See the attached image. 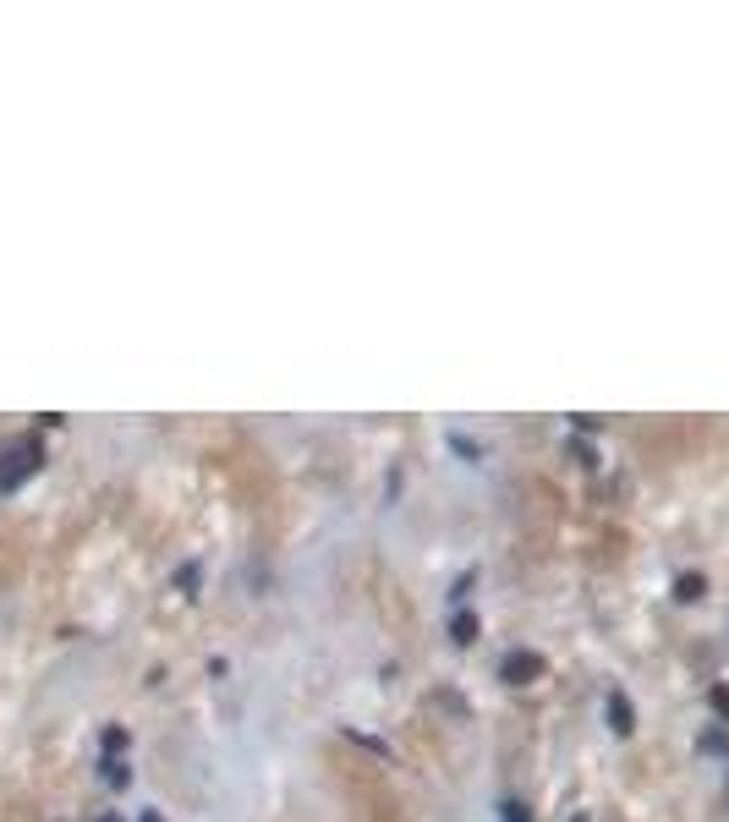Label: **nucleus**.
Returning a JSON list of instances; mask_svg holds the SVG:
<instances>
[{
    "label": "nucleus",
    "mask_w": 729,
    "mask_h": 822,
    "mask_svg": "<svg viewBox=\"0 0 729 822\" xmlns=\"http://www.w3.org/2000/svg\"><path fill=\"white\" fill-rule=\"evenodd\" d=\"M99 822H126V817H115V811H104V817H99Z\"/></svg>",
    "instance_id": "12"
},
{
    "label": "nucleus",
    "mask_w": 729,
    "mask_h": 822,
    "mask_svg": "<svg viewBox=\"0 0 729 822\" xmlns=\"http://www.w3.org/2000/svg\"><path fill=\"white\" fill-rule=\"evenodd\" d=\"M609 724H615V735H631V729H636V718H631V702H626L620 691H609Z\"/></svg>",
    "instance_id": "3"
},
{
    "label": "nucleus",
    "mask_w": 729,
    "mask_h": 822,
    "mask_svg": "<svg viewBox=\"0 0 729 822\" xmlns=\"http://www.w3.org/2000/svg\"><path fill=\"white\" fill-rule=\"evenodd\" d=\"M478 630H483V625H478V614H472V609H456V614H450V636H456L461 647H472V641H478Z\"/></svg>",
    "instance_id": "2"
},
{
    "label": "nucleus",
    "mask_w": 729,
    "mask_h": 822,
    "mask_svg": "<svg viewBox=\"0 0 729 822\" xmlns=\"http://www.w3.org/2000/svg\"><path fill=\"white\" fill-rule=\"evenodd\" d=\"M675 598H680V603H691V598H702V576H680V587H675Z\"/></svg>",
    "instance_id": "7"
},
{
    "label": "nucleus",
    "mask_w": 729,
    "mask_h": 822,
    "mask_svg": "<svg viewBox=\"0 0 729 822\" xmlns=\"http://www.w3.org/2000/svg\"><path fill=\"white\" fill-rule=\"evenodd\" d=\"M121 751H126V729L110 724V729H104V757H121Z\"/></svg>",
    "instance_id": "6"
},
{
    "label": "nucleus",
    "mask_w": 729,
    "mask_h": 822,
    "mask_svg": "<svg viewBox=\"0 0 729 822\" xmlns=\"http://www.w3.org/2000/svg\"><path fill=\"white\" fill-rule=\"evenodd\" d=\"M713 708H718V713L729 718V691H713Z\"/></svg>",
    "instance_id": "10"
},
{
    "label": "nucleus",
    "mask_w": 729,
    "mask_h": 822,
    "mask_svg": "<svg viewBox=\"0 0 729 822\" xmlns=\"http://www.w3.org/2000/svg\"><path fill=\"white\" fill-rule=\"evenodd\" d=\"M537 675H543V658H537V652H527V647L505 652V664H499V680H505V686H527V680H537Z\"/></svg>",
    "instance_id": "1"
},
{
    "label": "nucleus",
    "mask_w": 729,
    "mask_h": 822,
    "mask_svg": "<svg viewBox=\"0 0 729 822\" xmlns=\"http://www.w3.org/2000/svg\"><path fill=\"white\" fill-rule=\"evenodd\" d=\"M499 811H505V822H532V811H527V806H521V800H505V806H499Z\"/></svg>",
    "instance_id": "8"
},
{
    "label": "nucleus",
    "mask_w": 729,
    "mask_h": 822,
    "mask_svg": "<svg viewBox=\"0 0 729 822\" xmlns=\"http://www.w3.org/2000/svg\"><path fill=\"white\" fill-rule=\"evenodd\" d=\"M143 822H165V817H160V811H143Z\"/></svg>",
    "instance_id": "11"
},
{
    "label": "nucleus",
    "mask_w": 729,
    "mask_h": 822,
    "mask_svg": "<svg viewBox=\"0 0 729 822\" xmlns=\"http://www.w3.org/2000/svg\"><path fill=\"white\" fill-rule=\"evenodd\" d=\"M176 587L192 592V587H198V565H182V570H176Z\"/></svg>",
    "instance_id": "9"
},
{
    "label": "nucleus",
    "mask_w": 729,
    "mask_h": 822,
    "mask_svg": "<svg viewBox=\"0 0 729 822\" xmlns=\"http://www.w3.org/2000/svg\"><path fill=\"white\" fill-rule=\"evenodd\" d=\"M104 778H110V784L121 789V784H132V768H126L121 757H104Z\"/></svg>",
    "instance_id": "4"
},
{
    "label": "nucleus",
    "mask_w": 729,
    "mask_h": 822,
    "mask_svg": "<svg viewBox=\"0 0 729 822\" xmlns=\"http://www.w3.org/2000/svg\"><path fill=\"white\" fill-rule=\"evenodd\" d=\"M450 450H456V455H467V461H483V444H472L467 433H450Z\"/></svg>",
    "instance_id": "5"
}]
</instances>
